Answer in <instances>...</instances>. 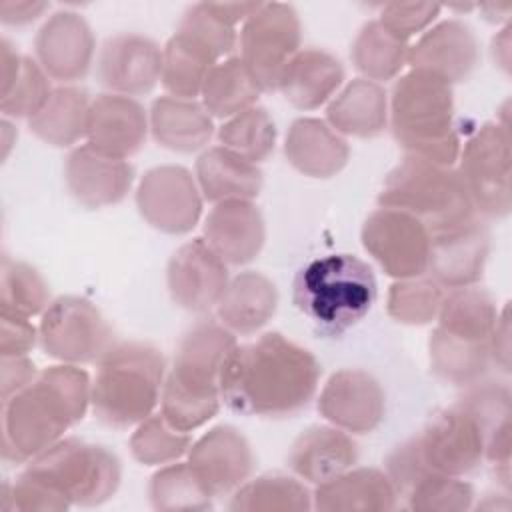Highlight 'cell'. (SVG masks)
<instances>
[{"mask_svg": "<svg viewBox=\"0 0 512 512\" xmlns=\"http://www.w3.org/2000/svg\"><path fill=\"white\" fill-rule=\"evenodd\" d=\"M456 170L476 216L502 220L512 210L510 130L502 122H484L462 144Z\"/></svg>", "mask_w": 512, "mask_h": 512, "instance_id": "cell-9", "label": "cell"}, {"mask_svg": "<svg viewBox=\"0 0 512 512\" xmlns=\"http://www.w3.org/2000/svg\"><path fill=\"white\" fill-rule=\"evenodd\" d=\"M490 234L480 216L430 234L426 274L444 290L474 286L484 276Z\"/></svg>", "mask_w": 512, "mask_h": 512, "instance_id": "cell-20", "label": "cell"}, {"mask_svg": "<svg viewBox=\"0 0 512 512\" xmlns=\"http://www.w3.org/2000/svg\"><path fill=\"white\" fill-rule=\"evenodd\" d=\"M260 88L250 76L240 56L220 60L204 80L200 98L202 106L212 118L228 120L252 106H256Z\"/></svg>", "mask_w": 512, "mask_h": 512, "instance_id": "cell-37", "label": "cell"}, {"mask_svg": "<svg viewBox=\"0 0 512 512\" xmlns=\"http://www.w3.org/2000/svg\"><path fill=\"white\" fill-rule=\"evenodd\" d=\"M278 308V288L262 272L244 270L230 278L216 316L236 336H250L264 328Z\"/></svg>", "mask_w": 512, "mask_h": 512, "instance_id": "cell-29", "label": "cell"}, {"mask_svg": "<svg viewBox=\"0 0 512 512\" xmlns=\"http://www.w3.org/2000/svg\"><path fill=\"white\" fill-rule=\"evenodd\" d=\"M316 356L280 332L236 344L220 376L222 402L244 416L286 418L310 404L320 382Z\"/></svg>", "mask_w": 512, "mask_h": 512, "instance_id": "cell-1", "label": "cell"}, {"mask_svg": "<svg viewBox=\"0 0 512 512\" xmlns=\"http://www.w3.org/2000/svg\"><path fill=\"white\" fill-rule=\"evenodd\" d=\"M444 292L430 276L394 280L386 296V312L398 324L426 326L436 320Z\"/></svg>", "mask_w": 512, "mask_h": 512, "instance_id": "cell-43", "label": "cell"}, {"mask_svg": "<svg viewBox=\"0 0 512 512\" xmlns=\"http://www.w3.org/2000/svg\"><path fill=\"white\" fill-rule=\"evenodd\" d=\"M162 72V48L138 32H120L104 40L96 58L100 84L122 96H142L154 90Z\"/></svg>", "mask_w": 512, "mask_h": 512, "instance_id": "cell-18", "label": "cell"}, {"mask_svg": "<svg viewBox=\"0 0 512 512\" xmlns=\"http://www.w3.org/2000/svg\"><path fill=\"white\" fill-rule=\"evenodd\" d=\"M474 488L462 476L432 472L406 496L404 506L414 512H462L474 506Z\"/></svg>", "mask_w": 512, "mask_h": 512, "instance_id": "cell-45", "label": "cell"}, {"mask_svg": "<svg viewBox=\"0 0 512 512\" xmlns=\"http://www.w3.org/2000/svg\"><path fill=\"white\" fill-rule=\"evenodd\" d=\"M204 240L228 266H244L264 248V216L252 200L218 202L204 218Z\"/></svg>", "mask_w": 512, "mask_h": 512, "instance_id": "cell-24", "label": "cell"}, {"mask_svg": "<svg viewBox=\"0 0 512 512\" xmlns=\"http://www.w3.org/2000/svg\"><path fill=\"white\" fill-rule=\"evenodd\" d=\"M38 372L40 370H36V364L28 356H4L0 368L2 400L26 388L38 376Z\"/></svg>", "mask_w": 512, "mask_h": 512, "instance_id": "cell-51", "label": "cell"}, {"mask_svg": "<svg viewBox=\"0 0 512 512\" xmlns=\"http://www.w3.org/2000/svg\"><path fill=\"white\" fill-rule=\"evenodd\" d=\"M150 134L158 146L178 152L192 154L206 150L214 136V122L202 102L160 96L148 110Z\"/></svg>", "mask_w": 512, "mask_h": 512, "instance_id": "cell-28", "label": "cell"}, {"mask_svg": "<svg viewBox=\"0 0 512 512\" xmlns=\"http://www.w3.org/2000/svg\"><path fill=\"white\" fill-rule=\"evenodd\" d=\"M218 62L202 44L182 32H174L162 48L160 82L168 96L194 100L200 96L206 76Z\"/></svg>", "mask_w": 512, "mask_h": 512, "instance_id": "cell-35", "label": "cell"}, {"mask_svg": "<svg viewBox=\"0 0 512 512\" xmlns=\"http://www.w3.org/2000/svg\"><path fill=\"white\" fill-rule=\"evenodd\" d=\"M48 8H50L48 2L2 0L0 2V20L6 26H26L30 22H36Z\"/></svg>", "mask_w": 512, "mask_h": 512, "instance_id": "cell-53", "label": "cell"}, {"mask_svg": "<svg viewBox=\"0 0 512 512\" xmlns=\"http://www.w3.org/2000/svg\"><path fill=\"white\" fill-rule=\"evenodd\" d=\"M38 344V328L28 318L0 314V356H28Z\"/></svg>", "mask_w": 512, "mask_h": 512, "instance_id": "cell-50", "label": "cell"}, {"mask_svg": "<svg viewBox=\"0 0 512 512\" xmlns=\"http://www.w3.org/2000/svg\"><path fill=\"white\" fill-rule=\"evenodd\" d=\"M398 504L386 472L370 466H352L312 492V508L320 512H388Z\"/></svg>", "mask_w": 512, "mask_h": 512, "instance_id": "cell-27", "label": "cell"}, {"mask_svg": "<svg viewBox=\"0 0 512 512\" xmlns=\"http://www.w3.org/2000/svg\"><path fill=\"white\" fill-rule=\"evenodd\" d=\"M498 318V306L492 294L484 288L462 286L444 292L436 322L438 328L470 338V340H488Z\"/></svg>", "mask_w": 512, "mask_h": 512, "instance_id": "cell-39", "label": "cell"}, {"mask_svg": "<svg viewBox=\"0 0 512 512\" xmlns=\"http://www.w3.org/2000/svg\"><path fill=\"white\" fill-rule=\"evenodd\" d=\"M462 390L456 402L474 416L486 440L510 424V388L506 382L482 378Z\"/></svg>", "mask_w": 512, "mask_h": 512, "instance_id": "cell-47", "label": "cell"}, {"mask_svg": "<svg viewBox=\"0 0 512 512\" xmlns=\"http://www.w3.org/2000/svg\"><path fill=\"white\" fill-rule=\"evenodd\" d=\"M112 344V326L100 308L82 296L54 298L40 314L38 346L56 362H98Z\"/></svg>", "mask_w": 512, "mask_h": 512, "instance_id": "cell-11", "label": "cell"}, {"mask_svg": "<svg viewBox=\"0 0 512 512\" xmlns=\"http://www.w3.org/2000/svg\"><path fill=\"white\" fill-rule=\"evenodd\" d=\"M92 100L78 86H58L46 104L28 120L30 132L48 146L68 148L86 138Z\"/></svg>", "mask_w": 512, "mask_h": 512, "instance_id": "cell-33", "label": "cell"}, {"mask_svg": "<svg viewBox=\"0 0 512 512\" xmlns=\"http://www.w3.org/2000/svg\"><path fill=\"white\" fill-rule=\"evenodd\" d=\"M36 62L50 80L72 84L82 80L96 52V40L86 18L74 10H58L46 18L34 38Z\"/></svg>", "mask_w": 512, "mask_h": 512, "instance_id": "cell-17", "label": "cell"}, {"mask_svg": "<svg viewBox=\"0 0 512 512\" xmlns=\"http://www.w3.org/2000/svg\"><path fill=\"white\" fill-rule=\"evenodd\" d=\"M284 156L300 174L326 180L344 170L350 160V146L326 120L302 116L286 132Z\"/></svg>", "mask_w": 512, "mask_h": 512, "instance_id": "cell-26", "label": "cell"}, {"mask_svg": "<svg viewBox=\"0 0 512 512\" xmlns=\"http://www.w3.org/2000/svg\"><path fill=\"white\" fill-rule=\"evenodd\" d=\"M188 432L176 430L158 412L142 420L130 436V452L144 466H164L180 460L192 446Z\"/></svg>", "mask_w": 512, "mask_h": 512, "instance_id": "cell-44", "label": "cell"}, {"mask_svg": "<svg viewBox=\"0 0 512 512\" xmlns=\"http://www.w3.org/2000/svg\"><path fill=\"white\" fill-rule=\"evenodd\" d=\"M176 32H182L210 50L218 60H224L236 46V28L226 24L210 8L208 2H196L188 6L178 20Z\"/></svg>", "mask_w": 512, "mask_h": 512, "instance_id": "cell-48", "label": "cell"}, {"mask_svg": "<svg viewBox=\"0 0 512 512\" xmlns=\"http://www.w3.org/2000/svg\"><path fill=\"white\" fill-rule=\"evenodd\" d=\"M478 62V38L472 26L458 18H448L430 26L408 48V66L412 70L432 72L448 84L468 80Z\"/></svg>", "mask_w": 512, "mask_h": 512, "instance_id": "cell-21", "label": "cell"}, {"mask_svg": "<svg viewBox=\"0 0 512 512\" xmlns=\"http://www.w3.org/2000/svg\"><path fill=\"white\" fill-rule=\"evenodd\" d=\"M302 24L296 8L284 2H260L242 22L240 58L262 92L278 90L290 60L302 50Z\"/></svg>", "mask_w": 512, "mask_h": 512, "instance_id": "cell-10", "label": "cell"}, {"mask_svg": "<svg viewBox=\"0 0 512 512\" xmlns=\"http://www.w3.org/2000/svg\"><path fill=\"white\" fill-rule=\"evenodd\" d=\"M96 364L90 408L104 426H138L160 404L168 370L156 346L138 340L114 342Z\"/></svg>", "mask_w": 512, "mask_h": 512, "instance_id": "cell-6", "label": "cell"}, {"mask_svg": "<svg viewBox=\"0 0 512 512\" xmlns=\"http://www.w3.org/2000/svg\"><path fill=\"white\" fill-rule=\"evenodd\" d=\"M194 176L202 198L218 204L226 200H254L264 184L258 164L240 158L224 146H208L196 158Z\"/></svg>", "mask_w": 512, "mask_h": 512, "instance_id": "cell-32", "label": "cell"}, {"mask_svg": "<svg viewBox=\"0 0 512 512\" xmlns=\"http://www.w3.org/2000/svg\"><path fill=\"white\" fill-rule=\"evenodd\" d=\"M134 166L128 160L106 156L88 144L68 152L64 182L70 196L86 208H106L122 202L134 184Z\"/></svg>", "mask_w": 512, "mask_h": 512, "instance_id": "cell-22", "label": "cell"}, {"mask_svg": "<svg viewBox=\"0 0 512 512\" xmlns=\"http://www.w3.org/2000/svg\"><path fill=\"white\" fill-rule=\"evenodd\" d=\"M92 400V380L78 364H54L2 400V458L26 464L78 424Z\"/></svg>", "mask_w": 512, "mask_h": 512, "instance_id": "cell-2", "label": "cell"}, {"mask_svg": "<svg viewBox=\"0 0 512 512\" xmlns=\"http://www.w3.org/2000/svg\"><path fill=\"white\" fill-rule=\"evenodd\" d=\"M320 416L350 434H368L386 414L382 384L366 370L344 368L334 372L318 396Z\"/></svg>", "mask_w": 512, "mask_h": 512, "instance_id": "cell-16", "label": "cell"}, {"mask_svg": "<svg viewBox=\"0 0 512 512\" xmlns=\"http://www.w3.org/2000/svg\"><path fill=\"white\" fill-rule=\"evenodd\" d=\"M512 24L506 22L504 28L492 38L490 54L496 68H500L504 74H510L512 68Z\"/></svg>", "mask_w": 512, "mask_h": 512, "instance_id": "cell-54", "label": "cell"}, {"mask_svg": "<svg viewBox=\"0 0 512 512\" xmlns=\"http://www.w3.org/2000/svg\"><path fill=\"white\" fill-rule=\"evenodd\" d=\"M148 132V112L136 98L104 92L92 100L86 144L94 150L128 160L142 150Z\"/></svg>", "mask_w": 512, "mask_h": 512, "instance_id": "cell-23", "label": "cell"}, {"mask_svg": "<svg viewBox=\"0 0 512 512\" xmlns=\"http://www.w3.org/2000/svg\"><path fill=\"white\" fill-rule=\"evenodd\" d=\"M342 62L322 50L304 48L286 66L278 90L298 110H316L328 104L344 84Z\"/></svg>", "mask_w": 512, "mask_h": 512, "instance_id": "cell-30", "label": "cell"}, {"mask_svg": "<svg viewBox=\"0 0 512 512\" xmlns=\"http://www.w3.org/2000/svg\"><path fill=\"white\" fill-rule=\"evenodd\" d=\"M388 128L404 156L456 166L462 142L454 124V90L444 78L412 68L396 78Z\"/></svg>", "mask_w": 512, "mask_h": 512, "instance_id": "cell-4", "label": "cell"}, {"mask_svg": "<svg viewBox=\"0 0 512 512\" xmlns=\"http://www.w3.org/2000/svg\"><path fill=\"white\" fill-rule=\"evenodd\" d=\"M12 132V124L8 122V118L2 120V160L8 156L10 148H12V138L8 136Z\"/></svg>", "mask_w": 512, "mask_h": 512, "instance_id": "cell-55", "label": "cell"}, {"mask_svg": "<svg viewBox=\"0 0 512 512\" xmlns=\"http://www.w3.org/2000/svg\"><path fill=\"white\" fill-rule=\"evenodd\" d=\"M236 344V334L206 318L180 336L160 396V414L168 424L190 434L218 414L222 368Z\"/></svg>", "mask_w": 512, "mask_h": 512, "instance_id": "cell-3", "label": "cell"}, {"mask_svg": "<svg viewBox=\"0 0 512 512\" xmlns=\"http://www.w3.org/2000/svg\"><path fill=\"white\" fill-rule=\"evenodd\" d=\"M358 462V444L350 432L332 424L302 430L290 446L288 466L308 484H322Z\"/></svg>", "mask_w": 512, "mask_h": 512, "instance_id": "cell-25", "label": "cell"}, {"mask_svg": "<svg viewBox=\"0 0 512 512\" xmlns=\"http://www.w3.org/2000/svg\"><path fill=\"white\" fill-rule=\"evenodd\" d=\"M430 372L452 386L466 388L486 378L492 360L488 340H470L434 328L428 338Z\"/></svg>", "mask_w": 512, "mask_h": 512, "instance_id": "cell-34", "label": "cell"}, {"mask_svg": "<svg viewBox=\"0 0 512 512\" xmlns=\"http://www.w3.org/2000/svg\"><path fill=\"white\" fill-rule=\"evenodd\" d=\"M442 6L434 2H388L382 6L378 22L408 42L412 36L422 34L438 18Z\"/></svg>", "mask_w": 512, "mask_h": 512, "instance_id": "cell-49", "label": "cell"}, {"mask_svg": "<svg viewBox=\"0 0 512 512\" xmlns=\"http://www.w3.org/2000/svg\"><path fill=\"white\" fill-rule=\"evenodd\" d=\"M326 122L344 138H376L388 128V92L378 82L354 78L328 102Z\"/></svg>", "mask_w": 512, "mask_h": 512, "instance_id": "cell-31", "label": "cell"}, {"mask_svg": "<svg viewBox=\"0 0 512 512\" xmlns=\"http://www.w3.org/2000/svg\"><path fill=\"white\" fill-rule=\"evenodd\" d=\"M228 282V264L204 238L184 242L174 250L166 266V286L172 302L192 314L214 310Z\"/></svg>", "mask_w": 512, "mask_h": 512, "instance_id": "cell-15", "label": "cell"}, {"mask_svg": "<svg viewBox=\"0 0 512 512\" xmlns=\"http://www.w3.org/2000/svg\"><path fill=\"white\" fill-rule=\"evenodd\" d=\"M378 206L398 208L440 232L476 218L456 166L404 156L384 178Z\"/></svg>", "mask_w": 512, "mask_h": 512, "instance_id": "cell-7", "label": "cell"}, {"mask_svg": "<svg viewBox=\"0 0 512 512\" xmlns=\"http://www.w3.org/2000/svg\"><path fill=\"white\" fill-rule=\"evenodd\" d=\"M52 90L50 76L42 70V66L30 56H24L16 80L0 92V112L4 118L30 120L46 104Z\"/></svg>", "mask_w": 512, "mask_h": 512, "instance_id": "cell-46", "label": "cell"}, {"mask_svg": "<svg viewBox=\"0 0 512 512\" xmlns=\"http://www.w3.org/2000/svg\"><path fill=\"white\" fill-rule=\"evenodd\" d=\"M218 142L240 158L260 164L276 146V124L270 112L262 106H252L218 128Z\"/></svg>", "mask_w": 512, "mask_h": 512, "instance_id": "cell-42", "label": "cell"}, {"mask_svg": "<svg viewBox=\"0 0 512 512\" xmlns=\"http://www.w3.org/2000/svg\"><path fill=\"white\" fill-rule=\"evenodd\" d=\"M50 302V290L40 272L4 254L0 264V314L32 320Z\"/></svg>", "mask_w": 512, "mask_h": 512, "instance_id": "cell-40", "label": "cell"}, {"mask_svg": "<svg viewBox=\"0 0 512 512\" xmlns=\"http://www.w3.org/2000/svg\"><path fill=\"white\" fill-rule=\"evenodd\" d=\"M202 202L196 176L178 164L146 170L136 186L140 216L164 234L182 236L192 232L202 216Z\"/></svg>", "mask_w": 512, "mask_h": 512, "instance_id": "cell-13", "label": "cell"}, {"mask_svg": "<svg viewBox=\"0 0 512 512\" xmlns=\"http://www.w3.org/2000/svg\"><path fill=\"white\" fill-rule=\"evenodd\" d=\"M360 240L386 276L404 280L426 274L430 230L412 214L378 206L364 220Z\"/></svg>", "mask_w": 512, "mask_h": 512, "instance_id": "cell-12", "label": "cell"}, {"mask_svg": "<svg viewBox=\"0 0 512 512\" xmlns=\"http://www.w3.org/2000/svg\"><path fill=\"white\" fill-rule=\"evenodd\" d=\"M188 464L212 498L232 494L254 468L248 438L230 424H218L192 442Z\"/></svg>", "mask_w": 512, "mask_h": 512, "instance_id": "cell-19", "label": "cell"}, {"mask_svg": "<svg viewBox=\"0 0 512 512\" xmlns=\"http://www.w3.org/2000/svg\"><path fill=\"white\" fill-rule=\"evenodd\" d=\"M150 506L158 512L208 510L212 496L202 486L188 462H170L160 466L148 482Z\"/></svg>", "mask_w": 512, "mask_h": 512, "instance_id": "cell-41", "label": "cell"}, {"mask_svg": "<svg viewBox=\"0 0 512 512\" xmlns=\"http://www.w3.org/2000/svg\"><path fill=\"white\" fill-rule=\"evenodd\" d=\"M68 500L70 506H100L108 502L122 480L118 456L102 444L80 438H62L22 470Z\"/></svg>", "mask_w": 512, "mask_h": 512, "instance_id": "cell-8", "label": "cell"}, {"mask_svg": "<svg viewBox=\"0 0 512 512\" xmlns=\"http://www.w3.org/2000/svg\"><path fill=\"white\" fill-rule=\"evenodd\" d=\"M378 296L372 268L354 254L310 260L294 278V306L324 336H342L372 310Z\"/></svg>", "mask_w": 512, "mask_h": 512, "instance_id": "cell-5", "label": "cell"}, {"mask_svg": "<svg viewBox=\"0 0 512 512\" xmlns=\"http://www.w3.org/2000/svg\"><path fill=\"white\" fill-rule=\"evenodd\" d=\"M488 350L492 366L504 374H510V302L498 310L496 324L488 336Z\"/></svg>", "mask_w": 512, "mask_h": 512, "instance_id": "cell-52", "label": "cell"}, {"mask_svg": "<svg viewBox=\"0 0 512 512\" xmlns=\"http://www.w3.org/2000/svg\"><path fill=\"white\" fill-rule=\"evenodd\" d=\"M234 512H300L312 510V490L288 474H262L240 484L228 502Z\"/></svg>", "mask_w": 512, "mask_h": 512, "instance_id": "cell-36", "label": "cell"}, {"mask_svg": "<svg viewBox=\"0 0 512 512\" xmlns=\"http://www.w3.org/2000/svg\"><path fill=\"white\" fill-rule=\"evenodd\" d=\"M414 438L432 472L466 476L484 462V432L458 402L438 410Z\"/></svg>", "mask_w": 512, "mask_h": 512, "instance_id": "cell-14", "label": "cell"}, {"mask_svg": "<svg viewBox=\"0 0 512 512\" xmlns=\"http://www.w3.org/2000/svg\"><path fill=\"white\" fill-rule=\"evenodd\" d=\"M408 48V42L388 32L376 18L358 30L350 48V60L362 78L380 84L400 76L408 64Z\"/></svg>", "mask_w": 512, "mask_h": 512, "instance_id": "cell-38", "label": "cell"}]
</instances>
